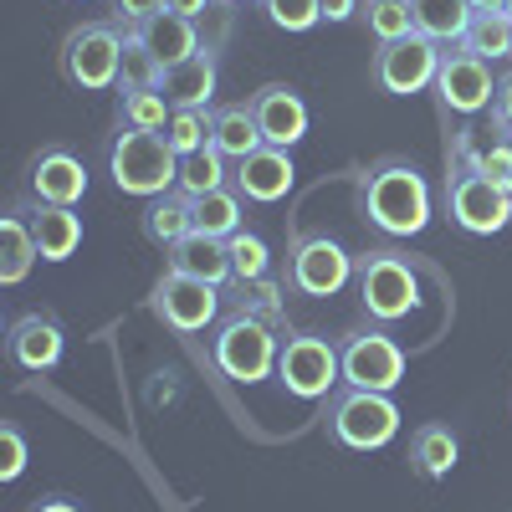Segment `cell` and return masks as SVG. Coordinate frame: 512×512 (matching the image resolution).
I'll use <instances>...</instances> for the list:
<instances>
[{"instance_id": "33", "label": "cell", "mask_w": 512, "mask_h": 512, "mask_svg": "<svg viewBox=\"0 0 512 512\" xmlns=\"http://www.w3.org/2000/svg\"><path fill=\"white\" fill-rule=\"evenodd\" d=\"M359 21L369 26L374 36V47L379 41H400L415 31V11H410V0H364L359 6Z\"/></svg>"}, {"instance_id": "24", "label": "cell", "mask_w": 512, "mask_h": 512, "mask_svg": "<svg viewBox=\"0 0 512 512\" xmlns=\"http://www.w3.org/2000/svg\"><path fill=\"white\" fill-rule=\"evenodd\" d=\"M415 11V31L431 36L436 47H461L466 26H472V0H410Z\"/></svg>"}, {"instance_id": "34", "label": "cell", "mask_w": 512, "mask_h": 512, "mask_svg": "<svg viewBox=\"0 0 512 512\" xmlns=\"http://www.w3.org/2000/svg\"><path fill=\"white\" fill-rule=\"evenodd\" d=\"M159 77H164V67H159V57L144 47V41L134 36V31H123V62H118V93L123 88H159Z\"/></svg>"}, {"instance_id": "7", "label": "cell", "mask_w": 512, "mask_h": 512, "mask_svg": "<svg viewBox=\"0 0 512 512\" xmlns=\"http://www.w3.org/2000/svg\"><path fill=\"white\" fill-rule=\"evenodd\" d=\"M277 384L292 400H328L333 390H344V364H338V344L323 333H287L277 349Z\"/></svg>"}, {"instance_id": "8", "label": "cell", "mask_w": 512, "mask_h": 512, "mask_svg": "<svg viewBox=\"0 0 512 512\" xmlns=\"http://www.w3.org/2000/svg\"><path fill=\"white\" fill-rule=\"evenodd\" d=\"M441 52L431 36H400V41H379V47L369 52V82L379 93L390 98H415L425 88H436V72H441Z\"/></svg>"}, {"instance_id": "19", "label": "cell", "mask_w": 512, "mask_h": 512, "mask_svg": "<svg viewBox=\"0 0 512 512\" xmlns=\"http://www.w3.org/2000/svg\"><path fill=\"white\" fill-rule=\"evenodd\" d=\"M164 262H169V272L200 277V282H210V287H226V282L236 277L231 246H226L221 236H205V231H190L175 251H164Z\"/></svg>"}, {"instance_id": "38", "label": "cell", "mask_w": 512, "mask_h": 512, "mask_svg": "<svg viewBox=\"0 0 512 512\" xmlns=\"http://www.w3.org/2000/svg\"><path fill=\"white\" fill-rule=\"evenodd\" d=\"M195 26H200V47L221 57V47L231 41V0H216V6H210Z\"/></svg>"}, {"instance_id": "35", "label": "cell", "mask_w": 512, "mask_h": 512, "mask_svg": "<svg viewBox=\"0 0 512 512\" xmlns=\"http://www.w3.org/2000/svg\"><path fill=\"white\" fill-rule=\"evenodd\" d=\"M226 246H231V267H236V277H272V246H267V236L236 231Z\"/></svg>"}, {"instance_id": "5", "label": "cell", "mask_w": 512, "mask_h": 512, "mask_svg": "<svg viewBox=\"0 0 512 512\" xmlns=\"http://www.w3.org/2000/svg\"><path fill=\"white\" fill-rule=\"evenodd\" d=\"M118 62H123V31L113 21H82L67 31L57 67L62 82L77 93H118Z\"/></svg>"}, {"instance_id": "4", "label": "cell", "mask_w": 512, "mask_h": 512, "mask_svg": "<svg viewBox=\"0 0 512 512\" xmlns=\"http://www.w3.org/2000/svg\"><path fill=\"white\" fill-rule=\"evenodd\" d=\"M277 349L282 333L251 313H231L210 328V364L236 384H262L277 374Z\"/></svg>"}, {"instance_id": "29", "label": "cell", "mask_w": 512, "mask_h": 512, "mask_svg": "<svg viewBox=\"0 0 512 512\" xmlns=\"http://www.w3.org/2000/svg\"><path fill=\"white\" fill-rule=\"evenodd\" d=\"M461 47L482 57V62H512V11H487V16H472L466 26Z\"/></svg>"}, {"instance_id": "10", "label": "cell", "mask_w": 512, "mask_h": 512, "mask_svg": "<svg viewBox=\"0 0 512 512\" xmlns=\"http://www.w3.org/2000/svg\"><path fill=\"white\" fill-rule=\"evenodd\" d=\"M338 364H344V384H349V390L395 395L400 379H405V349L384 328L344 333V344H338Z\"/></svg>"}, {"instance_id": "15", "label": "cell", "mask_w": 512, "mask_h": 512, "mask_svg": "<svg viewBox=\"0 0 512 512\" xmlns=\"http://www.w3.org/2000/svg\"><path fill=\"white\" fill-rule=\"evenodd\" d=\"M26 195L31 205H72L88 195V169H82V159L62 144L41 149L31 164H26Z\"/></svg>"}, {"instance_id": "30", "label": "cell", "mask_w": 512, "mask_h": 512, "mask_svg": "<svg viewBox=\"0 0 512 512\" xmlns=\"http://www.w3.org/2000/svg\"><path fill=\"white\" fill-rule=\"evenodd\" d=\"M231 185V159L221 154V149H200V154H185L180 159V180H175V190L180 195H210V190H226Z\"/></svg>"}, {"instance_id": "18", "label": "cell", "mask_w": 512, "mask_h": 512, "mask_svg": "<svg viewBox=\"0 0 512 512\" xmlns=\"http://www.w3.org/2000/svg\"><path fill=\"white\" fill-rule=\"evenodd\" d=\"M216 88H221V62L205 47L180 67H164L159 77V93L169 98V108H216Z\"/></svg>"}, {"instance_id": "41", "label": "cell", "mask_w": 512, "mask_h": 512, "mask_svg": "<svg viewBox=\"0 0 512 512\" xmlns=\"http://www.w3.org/2000/svg\"><path fill=\"white\" fill-rule=\"evenodd\" d=\"M492 123L512 139V67L497 77V93H492Z\"/></svg>"}, {"instance_id": "31", "label": "cell", "mask_w": 512, "mask_h": 512, "mask_svg": "<svg viewBox=\"0 0 512 512\" xmlns=\"http://www.w3.org/2000/svg\"><path fill=\"white\" fill-rule=\"evenodd\" d=\"M210 128H216V108H175L169 123H164V139H169V149L185 159V154L210 149Z\"/></svg>"}, {"instance_id": "47", "label": "cell", "mask_w": 512, "mask_h": 512, "mask_svg": "<svg viewBox=\"0 0 512 512\" xmlns=\"http://www.w3.org/2000/svg\"><path fill=\"white\" fill-rule=\"evenodd\" d=\"M507 11H512V0H507Z\"/></svg>"}, {"instance_id": "42", "label": "cell", "mask_w": 512, "mask_h": 512, "mask_svg": "<svg viewBox=\"0 0 512 512\" xmlns=\"http://www.w3.org/2000/svg\"><path fill=\"white\" fill-rule=\"evenodd\" d=\"M359 6H364V0H318V11H323V21H354L359 16Z\"/></svg>"}, {"instance_id": "21", "label": "cell", "mask_w": 512, "mask_h": 512, "mask_svg": "<svg viewBox=\"0 0 512 512\" xmlns=\"http://www.w3.org/2000/svg\"><path fill=\"white\" fill-rule=\"evenodd\" d=\"M26 221H31L41 262H67L82 246V216L72 205H26Z\"/></svg>"}, {"instance_id": "45", "label": "cell", "mask_w": 512, "mask_h": 512, "mask_svg": "<svg viewBox=\"0 0 512 512\" xmlns=\"http://www.w3.org/2000/svg\"><path fill=\"white\" fill-rule=\"evenodd\" d=\"M472 11L487 16V11H507V0H472Z\"/></svg>"}, {"instance_id": "9", "label": "cell", "mask_w": 512, "mask_h": 512, "mask_svg": "<svg viewBox=\"0 0 512 512\" xmlns=\"http://www.w3.org/2000/svg\"><path fill=\"white\" fill-rule=\"evenodd\" d=\"M221 308H226V287H210L200 277H185V272H164L149 292V313L169 328V333H210L221 323Z\"/></svg>"}, {"instance_id": "14", "label": "cell", "mask_w": 512, "mask_h": 512, "mask_svg": "<svg viewBox=\"0 0 512 512\" xmlns=\"http://www.w3.org/2000/svg\"><path fill=\"white\" fill-rule=\"evenodd\" d=\"M6 354L26 374H52L62 364V354H67V328L52 313H41V308L36 313H21L6 328Z\"/></svg>"}, {"instance_id": "16", "label": "cell", "mask_w": 512, "mask_h": 512, "mask_svg": "<svg viewBox=\"0 0 512 512\" xmlns=\"http://www.w3.org/2000/svg\"><path fill=\"white\" fill-rule=\"evenodd\" d=\"M292 185H297V169H292V154L287 149L262 144L256 154H246V159L231 164V190L246 205H277V200L292 195Z\"/></svg>"}, {"instance_id": "44", "label": "cell", "mask_w": 512, "mask_h": 512, "mask_svg": "<svg viewBox=\"0 0 512 512\" xmlns=\"http://www.w3.org/2000/svg\"><path fill=\"white\" fill-rule=\"evenodd\" d=\"M26 512H82V507H77L72 497H36Z\"/></svg>"}, {"instance_id": "39", "label": "cell", "mask_w": 512, "mask_h": 512, "mask_svg": "<svg viewBox=\"0 0 512 512\" xmlns=\"http://www.w3.org/2000/svg\"><path fill=\"white\" fill-rule=\"evenodd\" d=\"M26 472V436L21 425H0V482H16Z\"/></svg>"}, {"instance_id": "17", "label": "cell", "mask_w": 512, "mask_h": 512, "mask_svg": "<svg viewBox=\"0 0 512 512\" xmlns=\"http://www.w3.org/2000/svg\"><path fill=\"white\" fill-rule=\"evenodd\" d=\"M246 103H251L256 128H262V144H272V149L303 144V134H308V103L297 98V88H287V82H267V88H256Z\"/></svg>"}, {"instance_id": "20", "label": "cell", "mask_w": 512, "mask_h": 512, "mask_svg": "<svg viewBox=\"0 0 512 512\" xmlns=\"http://www.w3.org/2000/svg\"><path fill=\"white\" fill-rule=\"evenodd\" d=\"M134 36L159 57V67H180V62H190L200 52V26L190 16H175V11L149 16L144 26H134Z\"/></svg>"}, {"instance_id": "2", "label": "cell", "mask_w": 512, "mask_h": 512, "mask_svg": "<svg viewBox=\"0 0 512 512\" xmlns=\"http://www.w3.org/2000/svg\"><path fill=\"white\" fill-rule=\"evenodd\" d=\"M108 175L123 195L134 200H154V195H169L180 180V154L169 149V139L159 128H123L108 144Z\"/></svg>"}, {"instance_id": "28", "label": "cell", "mask_w": 512, "mask_h": 512, "mask_svg": "<svg viewBox=\"0 0 512 512\" xmlns=\"http://www.w3.org/2000/svg\"><path fill=\"white\" fill-rule=\"evenodd\" d=\"M190 221H195V231H205V236H221V241H231L236 231H246V200L226 185V190H210V195H195L190 200Z\"/></svg>"}, {"instance_id": "26", "label": "cell", "mask_w": 512, "mask_h": 512, "mask_svg": "<svg viewBox=\"0 0 512 512\" xmlns=\"http://www.w3.org/2000/svg\"><path fill=\"white\" fill-rule=\"evenodd\" d=\"M36 262H41V251H36V236H31L26 210H11V216L0 221V282H6V287L26 282Z\"/></svg>"}, {"instance_id": "23", "label": "cell", "mask_w": 512, "mask_h": 512, "mask_svg": "<svg viewBox=\"0 0 512 512\" xmlns=\"http://www.w3.org/2000/svg\"><path fill=\"white\" fill-rule=\"evenodd\" d=\"M139 226H144V236H149L159 251H175V246H180V241L195 231V221H190V195L169 190V195L144 200V216H139Z\"/></svg>"}, {"instance_id": "1", "label": "cell", "mask_w": 512, "mask_h": 512, "mask_svg": "<svg viewBox=\"0 0 512 512\" xmlns=\"http://www.w3.org/2000/svg\"><path fill=\"white\" fill-rule=\"evenodd\" d=\"M359 210L384 236H420L431 226V185L410 159H379L359 180Z\"/></svg>"}, {"instance_id": "11", "label": "cell", "mask_w": 512, "mask_h": 512, "mask_svg": "<svg viewBox=\"0 0 512 512\" xmlns=\"http://www.w3.org/2000/svg\"><path fill=\"white\" fill-rule=\"evenodd\" d=\"M354 262H359V256H349L333 236H297L287 246L282 282L297 297H333V292H344L354 282Z\"/></svg>"}, {"instance_id": "22", "label": "cell", "mask_w": 512, "mask_h": 512, "mask_svg": "<svg viewBox=\"0 0 512 512\" xmlns=\"http://www.w3.org/2000/svg\"><path fill=\"white\" fill-rule=\"evenodd\" d=\"M456 461H461V441H456L451 425L425 420L420 431L410 436V472H415L420 482H441V477H451V472H456Z\"/></svg>"}, {"instance_id": "36", "label": "cell", "mask_w": 512, "mask_h": 512, "mask_svg": "<svg viewBox=\"0 0 512 512\" xmlns=\"http://www.w3.org/2000/svg\"><path fill=\"white\" fill-rule=\"evenodd\" d=\"M262 11H267V21L277 31H292V36H303V31H313L323 21L318 0H262Z\"/></svg>"}, {"instance_id": "6", "label": "cell", "mask_w": 512, "mask_h": 512, "mask_svg": "<svg viewBox=\"0 0 512 512\" xmlns=\"http://www.w3.org/2000/svg\"><path fill=\"white\" fill-rule=\"evenodd\" d=\"M354 287H359V308L374 323H400L420 308V277L410 256L400 251H364L354 262Z\"/></svg>"}, {"instance_id": "32", "label": "cell", "mask_w": 512, "mask_h": 512, "mask_svg": "<svg viewBox=\"0 0 512 512\" xmlns=\"http://www.w3.org/2000/svg\"><path fill=\"white\" fill-rule=\"evenodd\" d=\"M169 98L159 88H123L118 93V123L123 128H159L164 134V123H169Z\"/></svg>"}, {"instance_id": "3", "label": "cell", "mask_w": 512, "mask_h": 512, "mask_svg": "<svg viewBox=\"0 0 512 512\" xmlns=\"http://www.w3.org/2000/svg\"><path fill=\"white\" fill-rule=\"evenodd\" d=\"M323 431L338 451H384L400 436V405L395 395H374V390H333L323 410Z\"/></svg>"}, {"instance_id": "12", "label": "cell", "mask_w": 512, "mask_h": 512, "mask_svg": "<svg viewBox=\"0 0 512 512\" xmlns=\"http://www.w3.org/2000/svg\"><path fill=\"white\" fill-rule=\"evenodd\" d=\"M446 216L466 236H497L512 226V195L477 169H451L446 180Z\"/></svg>"}, {"instance_id": "37", "label": "cell", "mask_w": 512, "mask_h": 512, "mask_svg": "<svg viewBox=\"0 0 512 512\" xmlns=\"http://www.w3.org/2000/svg\"><path fill=\"white\" fill-rule=\"evenodd\" d=\"M472 169H477V175H487L492 185H502V190L512 195V139H507V134H497V139L482 149V159H477Z\"/></svg>"}, {"instance_id": "13", "label": "cell", "mask_w": 512, "mask_h": 512, "mask_svg": "<svg viewBox=\"0 0 512 512\" xmlns=\"http://www.w3.org/2000/svg\"><path fill=\"white\" fill-rule=\"evenodd\" d=\"M492 93H497L492 62L472 57L466 47H446L441 52V72H436V103H441V113L477 118L482 108H492Z\"/></svg>"}, {"instance_id": "40", "label": "cell", "mask_w": 512, "mask_h": 512, "mask_svg": "<svg viewBox=\"0 0 512 512\" xmlns=\"http://www.w3.org/2000/svg\"><path fill=\"white\" fill-rule=\"evenodd\" d=\"M159 11H164V0H113V26L118 31H134L149 16H159Z\"/></svg>"}, {"instance_id": "25", "label": "cell", "mask_w": 512, "mask_h": 512, "mask_svg": "<svg viewBox=\"0 0 512 512\" xmlns=\"http://www.w3.org/2000/svg\"><path fill=\"white\" fill-rule=\"evenodd\" d=\"M226 303H231V313H251V318L277 328L282 308H287V282H277V277H231Z\"/></svg>"}, {"instance_id": "46", "label": "cell", "mask_w": 512, "mask_h": 512, "mask_svg": "<svg viewBox=\"0 0 512 512\" xmlns=\"http://www.w3.org/2000/svg\"><path fill=\"white\" fill-rule=\"evenodd\" d=\"M231 6H256V0H231Z\"/></svg>"}, {"instance_id": "43", "label": "cell", "mask_w": 512, "mask_h": 512, "mask_svg": "<svg viewBox=\"0 0 512 512\" xmlns=\"http://www.w3.org/2000/svg\"><path fill=\"white\" fill-rule=\"evenodd\" d=\"M216 0H164V11H175V16H190V21H200Z\"/></svg>"}, {"instance_id": "27", "label": "cell", "mask_w": 512, "mask_h": 512, "mask_svg": "<svg viewBox=\"0 0 512 512\" xmlns=\"http://www.w3.org/2000/svg\"><path fill=\"white\" fill-rule=\"evenodd\" d=\"M210 149H221L231 164L262 149V128L251 118V103H221L216 108V128H210Z\"/></svg>"}]
</instances>
